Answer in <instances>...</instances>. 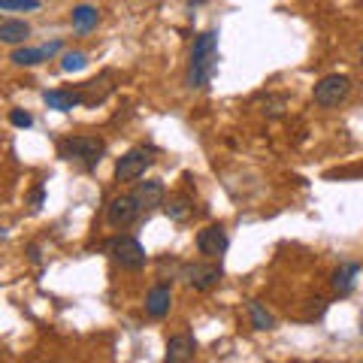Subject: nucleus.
<instances>
[{"label": "nucleus", "mask_w": 363, "mask_h": 363, "mask_svg": "<svg viewBox=\"0 0 363 363\" xmlns=\"http://www.w3.org/2000/svg\"><path fill=\"white\" fill-rule=\"evenodd\" d=\"M194 354H197L194 336H191V333H179V336H169L164 360L167 363H188V360H194Z\"/></svg>", "instance_id": "nucleus-9"}, {"label": "nucleus", "mask_w": 363, "mask_h": 363, "mask_svg": "<svg viewBox=\"0 0 363 363\" xmlns=\"http://www.w3.org/2000/svg\"><path fill=\"white\" fill-rule=\"evenodd\" d=\"M221 267L218 264H191L185 267V279L194 291H212L221 281Z\"/></svg>", "instance_id": "nucleus-8"}, {"label": "nucleus", "mask_w": 363, "mask_h": 363, "mask_svg": "<svg viewBox=\"0 0 363 363\" xmlns=\"http://www.w3.org/2000/svg\"><path fill=\"white\" fill-rule=\"evenodd\" d=\"M164 212H167L173 221L182 224V221H188L191 215H194V203H191L188 197H169V203L164 206Z\"/></svg>", "instance_id": "nucleus-17"}, {"label": "nucleus", "mask_w": 363, "mask_h": 363, "mask_svg": "<svg viewBox=\"0 0 363 363\" xmlns=\"http://www.w3.org/2000/svg\"><path fill=\"white\" fill-rule=\"evenodd\" d=\"M348 91H351V79L348 76H324L321 82L315 85V104L318 106H339L342 100L348 97Z\"/></svg>", "instance_id": "nucleus-5"}, {"label": "nucleus", "mask_w": 363, "mask_h": 363, "mask_svg": "<svg viewBox=\"0 0 363 363\" xmlns=\"http://www.w3.org/2000/svg\"><path fill=\"white\" fill-rule=\"evenodd\" d=\"M30 37V28L28 21H16V18H4L0 21V40L9 43V45H18Z\"/></svg>", "instance_id": "nucleus-16"}, {"label": "nucleus", "mask_w": 363, "mask_h": 363, "mask_svg": "<svg viewBox=\"0 0 363 363\" xmlns=\"http://www.w3.org/2000/svg\"><path fill=\"white\" fill-rule=\"evenodd\" d=\"M227 245H230V240H227V230L221 224H209V227H203V230L197 233L200 255H206L209 260H218L227 252Z\"/></svg>", "instance_id": "nucleus-7"}, {"label": "nucleus", "mask_w": 363, "mask_h": 363, "mask_svg": "<svg viewBox=\"0 0 363 363\" xmlns=\"http://www.w3.org/2000/svg\"><path fill=\"white\" fill-rule=\"evenodd\" d=\"M43 100H45V106H49V109L70 112L73 106L82 104V91H79V88H76V91H73V88H67V91H45Z\"/></svg>", "instance_id": "nucleus-12"}, {"label": "nucleus", "mask_w": 363, "mask_h": 363, "mask_svg": "<svg viewBox=\"0 0 363 363\" xmlns=\"http://www.w3.org/2000/svg\"><path fill=\"white\" fill-rule=\"evenodd\" d=\"M97 21H100V16H97V9L94 6H76L73 9V25H76V30H91V28H97Z\"/></svg>", "instance_id": "nucleus-18"}, {"label": "nucleus", "mask_w": 363, "mask_h": 363, "mask_svg": "<svg viewBox=\"0 0 363 363\" xmlns=\"http://www.w3.org/2000/svg\"><path fill=\"white\" fill-rule=\"evenodd\" d=\"M106 155V143L97 136H70L61 143V157H67L70 164H79L82 169H97V164Z\"/></svg>", "instance_id": "nucleus-2"}, {"label": "nucleus", "mask_w": 363, "mask_h": 363, "mask_svg": "<svg viewBox=\"0 0 363 363\" xmlns=\"http://www.w3.org/2000/svg\"><path fill=\"white\" fill-rule=\"evenodd\" d=\"M133 194H136V200H140V206H143L145 215L155 212L157 206H164V185L161 182H140Z\"/></svg>", "instance_id": "nucleus-11"}, {"label": "nucleus", "mask_w": 363, "mask_h": 363, "mask_svg": "<svg viewBox=\"0 0 363 363\" xmlns=\"http://www.w3.org/2000/svg\"><path fill=\"white\" fill-rule=\"evenodd\" d=\"M357 272H360V267H357V264H342V267H339V269L333 272L330 285H333V291L339 294V297H345V294L354 291V279H357Z\"/></svg>", "instance_id": "nucleus-15"}, {"label": "nucleus", "mask_w": 363, "mask_h": 363, "mask_svg": "<svg viewBox=\"0 0 363 363\" xmlns=\"http://www.w3.org/2000/svg\"><path fill=\"white\" fill-rule=\"evenodd\" d=\"M85 64H88L85 52H67L64 58H61V70H64V73H76V70H82Z\"/></svg>", "instance_id": "nucleus-20"}, {"label": "nucleus", "mask_w": 363, "mask_h": 363, "mask_svg": "<svg viewBox=\"0 0 363 363\" xmlns=\"http://www.w3.org/2000/svg\"><path fill=\"white\" fill-rule=\"evenodd\" d=\"M9 124H16V128H30V124H33V118L28 116V112L13 109V112H9Z\"/></svg>", "instance_id": "nucleus-23"}, {"label": "nucleus", "mask_w": 363, "mask_h": 363, "mask_svg": "<svg viewBox=\"0 0 363 363\" xmlns=\"http://www.w3.org/2000/svg\"><path fill=\"white\" fill-rule=\"evenodd\" d=\"M318 315H324V300H312L309 306V318H318Z\"/></svg>", "instance_id": "nucleus-24"}, {"label": "nucleus", "mask_w": 363, "mask_h": 363, "mask_svg": "<svg viewBox=\"0 0 363 363\" xmlns=\"http://www.w3.org/2000/svg\"><path fill=\"white\" fill-rule=\"evenodd\" d=\"M360 64H363V49H360Z\"/></svg>", "instance_id": "nucleus-26"}, {"label": "nucleus", "mask_w": 363, "mask_h": 363, "mask_svg": "<svg viewBox=\"0 0 363 363\" xmlns=\"http://www.w3.org/2000/svg\"><path fill=\"white\" fill-rule=\"evenodd\" d=\"M155 164V152L152 149H130L124 157H118L116 164V179L118 182H136L145 176V169Z\"/></svg>", "instance_id": "nucleus-4"}, {"label": "nucleus", "mask_w": 363, "mask_h": 363, "mask_svg": "<svg viewBox=\"0 0 363 363\" xmlns=\"http://www.w3.org/2000/svg\"><path fill=\"white\" fill-rule=\"evenodd\" d=\"M79 91H82V104L85 106L104 104V100L109 97V91H112V73H104V76L91 79V82H85V85H79Z\"/></svg>", "instance_id": "nucleus-10"}, {"label": "nucleus", "mask_w": 363, "mask_h": 363, "mask_svg": "<svg viewBox=\"0 0 363 363\" xmlns=\"http://www.w3.org/2000/svg\"><path fill=\"white\" fill-rule=\"evenodd\" d=\"M40 0H0V9L4 13H13V9H37Z\"/></svg>", "instance_id": "nucleus-21"}, {"label": "nucleus", "mask_w": 363, "mask_h": 363, "mask_svg": "<svg viewBox=\"0 0 363 363\" xmlns=\"http://www.w3.org/2000/svg\"><path fill=\"white\" fill-rule=\"evenodd\" d=\"M248 318H252V327H255V330H272V324H276V321H272V315H269L257 300L248 303Z\"/></svg>", "instance_id": "nucleus-19"}, {"label": "nucleus", "mask_w": 363, "mask_h": 363, "mask_svg": "<svg viewBox=\"0 0 363 363\" xmlns=\"http://www.w3.org/2000/svg\"><path fill=\"white\" fill-rule=\"evenodd\" d=\"M215 61H218V33L206 30L194 40L191 49V64H188V88H209Z\"/></svg>", "instance_id": "nucleus-1"}, {"label": "nucleus", "mask_w": 363, "mask_h": 363, "mask_svg": "<svg viewBox=\"0 0 363 363\" xmlns=\"http://www.w3.org/2000/svg\"><path fill=\"white\" fill-rule=\"evenodd\" d=\"M281 109H285V97H267V100H264V116L279 118Z\"/></svg>", "instance_id": "nucleus-22"}, {"label": "nucleus", "mask_w": 363, "mask_h": 363, "mask_svg": "<svg viewBox=\"0 0 363 363\" xmlns=\"http://www.w3.org/2000/svg\"><path fill=\"white\" fill-rule=\"evenodd\" d=\"M58 49H61V43H49V45H43V49H16V52H13V64H18V67H33V64H40L43 58L55 55Z\"/></svg>", "instance_id": "nucleus-14"}, {"label": "nucleus", "mask_w": 363, "mask_h": 363, "mask_svg": "<svg viewBox=\"0 0 363 363\" xmlns=\"http://www.w3.org/2000/svg\"><path fill=\"white\" fill-rule=\"evenodd\" d=\"M109 255L121 269L136 272V269L145 267V248L140 245V240H133V236H118V240H112Z\"/></svg>", "instance_id": "nucleus-3"}, {"label": "nucleus", "mask_w": 363, "mask_h": 363, "mask_svg": "<svg viewBox=\"0 0 363 363\" xmlns=\"http://www.w3.org/2000/svg\"><path fill=\"white\" fill-rule=\"evenodd\" d=\"M30 203H33V209H40V203H43V188H37V191H33Z\"/></svg>", "instance_id": "nucleus-25"}, {"label": "nucleus", "mask_w": 363, "mask_h": 363, "mask_svg": "<svg viewBox=\"0 0 363 363\" xmlns=\"http://www.w3.org/2000/svg\"><path fill=\"white\" fill-rule=\"evenodd\" d=\"M169 303H173V294H169L167 285H155L149 291V297H145V312L152 318H164L169 312Z\"/></svg>", "instance_id": "nucleus-13"}, {"label": "nucleus", "mask_w": 363, "mask_h": 363, "mask_svg": "<svg viewBox=\"0 0 363 363\" xmlns=\"http://www.w3.org/2000/svg\"><path fill=\"white\" fill-rule=\"evenodd\" d=\"M140 215H145V212L140 206V200H136V194H121V197L112 200L109 209H106V218L112 227H130Z\"/></svg>", "instance_id": "nucleus-6"}]
</instances>
